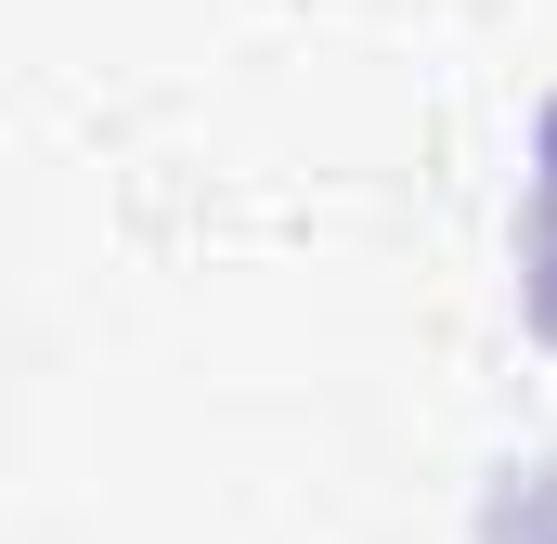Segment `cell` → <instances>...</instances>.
Instances as JSON below:
<instances>
[{
  "instance_id": "obj_1",
  "label": "cell",
  "mask_w": 557,
  "mask_h": 544,
  "mask_svg": "<svg viewBox=\"0 0 557 544\" xmlns=\"http://www.w3.org/2000/svg\"><path fill=\"white\" fill-rule=\"evenodd\" d=\"M519 298H532V324H545V350H557V104H545V131H532V221H519Z\"/></svg>"
},
{
  "instance_id": "obj_2",
  "label": "cell",
  "mask_w": 557,
  "mask_h": 544,
  "mask_svg": "<svg viewBox=\"0 0 557 544\" xmlns=\"http://www.w3.org/2000/svg\"><path fill=\"white\" fill-rule=\"evenodd\" d=\"M480 544H557V454L493 467V493H480Z\"/></svg>"
}]
</instances>
